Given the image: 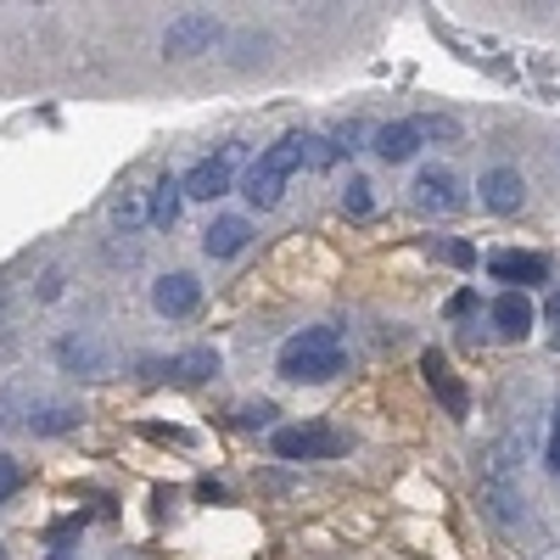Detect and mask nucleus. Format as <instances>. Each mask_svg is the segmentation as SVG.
<instances>
[{
	"mask_svg": "<svg viewBox=\"0 0 560 560\" xmlns=\"http://www.w3.org/2000/svg\"><path fill=\"white\" fill-rule=\"evenodd\" d=\"M242 427H269V420H275V404H242Z\"/></svg>",
	"mask_w": 560,
	"mask_h": 560,
	"instance_id": "21",
	"label": "nucleus"
},
{
	"mask_svg": "<svg viewBox=\"0 0 560 560\" xmlns=\"http://www.w3.org/2000/svg\"><path fill=\"white\" fill-rule=\"evenodd\" d=\"M113 219H118V224L129 230V224H140V219H147V208H140L135 197H124V202H113Z\"/></svg>",
	"mask_w": 560,
	"mask_h": 560,
	"instance_id": "22",
	"label": "nucleus"
},
{
	"mask_svg": "<svg viewBox=\"0 0 560 560\" xmlns=\"http://www.w3.org/2000/svg\"><path fill=\"white\" fill-rule=\"evenodd\" d=\"M342 370V331L337 325H308L280 348V376L287 382H331Z\"/></svg>",
	"mask_w": 560,
	"mask_h": 560,
	"instance_id": "1",
	"label": "nucleus"
},
{
	"mask_svg": "<svg viewBox=\"0 0 560 560\" xmlns=\"http://www.w3.org/2000/svg\"><path fill=\"white\" fill-rule=\"evenodd\" d=\"M549 465H555V477H560V432H555V443H549Z\"/></svg>",
	"mask_w": 560,
	"mask_h": 560,
	"instance_id": "26",
	"label": "nucleus"
},
{
	"mask_svg": "<svg viewBox=\"0 0 560 560\" xmlns=\"http://www.w3.org/2000/svg\"><path fill=\"white\" fill-rule=\"evenodd\" d=\"M303 168V135H287V140H275V147L247 168V202L253 208H275L280 202V191H287V179Z\"/></svg>",
	"mask_w": 560,
	"mask_h": 560,
	"instance_id": "2",
	"label": "nucleus"
},
{
	"mask_svg": "<svg viewBox=\"0 0 560 560\" xmlns=\"http://www.w3.org/2000/svg\"><path fill=\"white\" fill-rule=\"evenodd\" d=\"M443 258H448V264H477V253L465 247V242H448V247H443Z\"/></svg>",
	"mask_w": 560,
	"mask_h": 560,
	"instance_id": "23",
	"label": "nucleus"
},
{
	"mask_svg": "<svg viewBox=\"0 0 560 560\" xmlns=\"http://www.w3.org/2000/svg\"><path fill=\"white\" fill-rule=\"evenodd\" d=\"M0 560H7V544H0Z\"/></svg>",
	"mask_w": 560,
	"mask_h": 560,
	"instance_id": "28",
	"label": "nucleus"
},
{
	"mask_svg": "<svg viewBox=\"0 0 560 560\" xmlns=\"http://www.w3.org/2000/svg\"><path fill=\"white\" fill-rule=\"evenodd\" d=\"M179 202H185V191H179V179H168V174H163V179L152 185V202H147V219H152L158 230H168V224L179 219Z\"/></svg>",
	"mask_w": 560,
	"mask_h": 560,
	"instance_id": "15",
	"label": "nucleus"
},
{
	"mask_svg": "<svg viewBox=\"0 0 560 560\" xmlns=\"http://www.w3.org/2000/svg\"><path fill=\"white\" fill-rule=\"evenodd\" d=\"M28 427H34V432H68V427H79V409H73V404H51V409H39Z\"/></svg>",
	"mask_w": 560,
	"mask_h": 560,
	"instance_id": "17",
	"label": "nucleus"
},
{
	"mask_svg": "<svg viewBox=\"0 0 560 560\" xmlns=\"http://www.w3.org/2000/svg\"><path fill=\"white\" fill-rule=\"evenodd\" d=\"M57 359L73 364V370H84V376H102V370H107V353L90 342V337H62L57 342Z\"/></svg>",
	"mask_w": 560,
	"mask_h": 560,
	"instance_id": "14",
	"label": "nucleus"
},
{
	"mask_svg": "<svg viewBox=\"0 0 560 560\" xmlns=\"http://www.w3.org/2000/svg\"><path fill=\"white\" fill-rule=\"evenodd\" d=\"M197 303H202V287H197V275H185V269L163 275L158 287H152V308H158V314H168V319H185Z\"/></svg>",
	"mask_w": 560,
	"mask_h": 560,
	"instance_id": "7",
	"label": "nucleus"
},
{
	"mask_svg": "<svg viewBox=\"0 0 560 560\" xmlns=\"http://www.w3.org/2000/svg\"><path fill=\"white\" fill-rule=\"evenodd\" d=\"M488 275L504 280L510 292H527V287H544L549 280V258L544 253H488Z\"/></svg>",
	"mask_w": 560,
	"mask_h": 560,
	"instance_id": "5",
	"label": "nucleus"
},
{
	"mask_svg": "<svg viewBox=\"0 0 560 560\" xmlns=\"http://www.w3.org/2000/svg\"><path fill=\"white\" fill-rule=\"evenodd\" d=\"M488 319H493V331H499V337L522 342V337L533 331V303H527V292H504V298L488 308Z\"/></svg>",
	"mask_w": 560,
	"mask_h": 560,
	"instance_id": "11",
	"label": "nucleus"
},
{
	"mask_svg": "<svg viewBox=\"0 0 560 560\" xmlns=\"http://www.w3.org/2000/svg\"><path fill=\"white\" fill-rule=\"evenodd\" d=\"M471 308H477V292H459V298L448 303V314H471Z\"/></svg>",
	"mask_w": 560,
	"mask_h": 560,
	"instance_id": "25",
	"label": "nucleus"
},
{
	"mask_svg": "<svg viewBox=\"0 0 560 560\" xmlns=\"http://www.w3.org/2000/svg\"><path fill=\"white\" fill-rule=\"evenodd\" d=\"M230 163H236V147H224L219 158H202L191 174L179 179V191H185V197H197V202L224 197V191H230Z\"/></svg>",
	"mask_w": 560,
	"mask_h": 560,
	"instance_id": "6",
	"label": "nucleus"
},
{
	"mask_svg": "<svg viewBox=\"0 0 560 560\" xmlns=\"http://www.w3.org/2000/svg\"><path fill=\"white\" fill-rule=\"evenodd\" d=\"M45 560H73V549H51V555H45Z\"/></svg>",
	"mask_w": 560,
	"mask_h": 560,
	"instance_id": "27",
	"label": "nucleus"
},
{
	"mask_svg": "<svg viewBox=\"0 0 560 560\" xmlns=\"http://www.w3.org/2000/svg\"><path fill=\"white\" fill-rule=\"evenodd\" d=\"M342 208H348L353 219H364V213H370V179H348V191H342Z\"/></svg>",
	"mask_w": 560,
	"mask_h": 560,
	"instance_id": "19",
	"label": "nucleus"
},
{
	"mask_svg": "<svg viewBox=\"0 0 560 560\" xmlns=\"http://www.w3.org/2000/svg\"><path fill=\"white\" fill-rule=\"evenodd\" d=\"M415 208H427V213H438V219L459 213V208H465L459 174H454V168H427V174L415 179Z\"/></svg>",
	"mask_w": 560,
	"mask_h": 560,
	"instance_id": "4",
	"label": "nucleus"
},
{
	"mask_svg": "<svg viewBox=\"0 0 560 560\" xmlns=\"http://www.w3.org/2000/svg\"><path fill=\"white\" fill-rule=\"evenodd\" d=\"M544 319L555 325V348H560V292H549V303H544Z\"/></svg>",
	"mask_w": 560,
	"mask_h": 560,
	"instance_id": "24",
	"label": "nucleus"
},
{
	"mask_svg": "<svg viewBox=\"0 0 560 560\" xmlns=\"http://www.w3.org/2000/svg\"><path fill=\"white\" fill-rule=\"evenodd\" d=\"M247 242H253V224H247L242 213H224V219H213V224L202 230V253H208V258H236Z\"/></svg>",
	"mask_w": 560,
	"mask_h": 560,
	"instance_id": "8",
	"label": "nucleus"
},
{
	"mask_svg": "<svg viewBox=\"0 0 560 560\" xmlns=\"http://www.w3.org/2000/svg\"><path fill=\"white\" fill-rule=\"evenodd\" d=\"M522 191H527L522 174L504 168V163L482 174V208H493V213H516V208H522Z\"/></svg>",
	"mask_w": 560,
	"mask_h": 560,
	"instance_id": "10",
	"label": "nucleus"
},
{
	"mask_svg": "<svg viewBox=\"0 0 560 560\" xmlns=\"http://www.w3.org/2000/svg\"><path fill=\"white\" fill-rule=\"evenodd\" d=\"M348 448L342 432L331 427H287V432H275V454L280 459H337Z\"/></svg>",
	"mask_w": 560,
	"mask_h": 560,
	"instance_id": "3",
	"label": "nucleus"
},
{
	"mask_svg": "<svg viewBox=\"0 0 560 560\" xmlns=\"http://www.w3.org/2000/svg\"><path fill=\"white\" fill-rule=\"evenodd\" d=\"M420 370H427V382H432V393L448 404V415L459 420L465 409H471V398H465V387L448 376V364H443V353H427V359H420Z\"/></svg>",
	"mask_w": 560,
	"mask_h": 560,
	"instance_id": "12",
	"label": "nucleus"
},
{
	"mask_svg": "<svg viewBox=\"0 0 560 560\" xmlns=\"http://www.w3.org/2000/svg\"><path fill=\"white\" fill-rule=\"evenodd\" d=\"M219 28H213V18L208 12H191V18H179L168 34H163V57H197L202 45L213 39Z\"/></svg>",
	"mask_w": 560,
	"mask_h": 560,
	"instance_id": "9",
	"label": "nucleus"
},
{
	"mask_svg": "<svg viewBox=\"0 0 560 560\" xmlns=\"http://www.w3.org/2000/svg\"><path fill=\"white\" fill-rule=\"evenodd\" d=\"M555 427H560V409H555Z\"/></svg>",
	"mask_w": 560,
	"mask_h": 560,
	"instance_id": "29",
	"label": "nucleus"
},
{
	"mask_svg": "<svg viewBox=\"0 0 560 560\" xmlns=\"http://www.w3.org/2000/svg\"><path fill=\"white\" fill-rule=\"evenodd\" d=\"M213 370H219V353H213V348H191V353H179V359L168 364V376H174V382H208Z\"/></svg>",
	"mask_w": 560,
	"mask_h": 560,
	"instance_id": "16",
	"label": "nucleus"
},
{
	"mask_svg": "<svg viewBox=\"0 0 560 560\" xmlns=\"http://www.w3.org/2000/svg\"><path fill=\"white\" fill-rule=\"evenodd\" d=\"M415 129H420V140L427 135H438V140H459V124L454 118H438V113H427V118H409Z\"/></svg>",
	"mask_w": 560,
	"mask_h": 560,
	"instance_id": "18",
	"label": "nucleus"
},
{
	"mask_svg": "<svg viewBox=\"0 0 560 560\" xmlns=\"http://www.w3.org/2000/svg\"><path fill=\"white\" fill-rule=\"evenodd\" d=\"M420 152V129L415 124H387V129H376V158L382 163H409Z\"/></svg>",
	"mask_w": 560,
	"mask_h": 560,
	"instance_id": "13",
	"label": "nucleus"
},
{
	"mask_svg": "<svg viewBox=\"0 0 560 560\" xmlns=\"http://www.w3.org/2000/svg\"><path fill=\"white\" fill-rule=\"evenodd\" d=\"M18 488H23V465H18L12 454H0V504H7Z\"/></svg>",
	"mask_w": 560,
	"mask_h": 560,
	"instance_id": "20",
	"label": "nucleus"
}]
</instances>
